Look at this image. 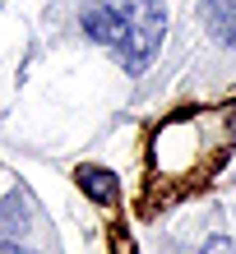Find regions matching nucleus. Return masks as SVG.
I'll use <instances>...</instances> for the list:
<instances>
[{"label": "nucleus", "mask_w": 236, "mask_h": 254, "mask_svg": "<svg viewBox=\"0 0 236 254\" xmlns=\"http://www.w3.org/2000/svg\"><path fill=\"white\" fill-rule=\"evenodd\" d=\"M0 254H28V250H19L14 241H0Z\"/></svg>", "instance_id": "nucleus-6"}, {"label": "nucleus", "mask_w": 236, "mask_h": 254, "mask_svg": "<svg viewBox=\"0 0 236 254\" xmlns=\"http://www.w3.org/2000/svg\"><path fill=\"white\" fill-rule=\"evenodd\" d=\"M28 227V199L23 194H5L0 199V236H19Z\"/></svg>", "instance_id": "nucleus-5"}, {"label": "nucleus", "mask_w": 236, "mask_h": 254, "mask_svg": "<svg viewBox=\"0 0 236 254\" xmlns=\"http://www.w3.org/2000/svg\"><path fill=\"white\" fill-rule=\"evenodd\" d=\"M125 14L121 42H116V56L130 74H139L144 65L153 61V51L162 47V33H167V9L157 0H116Z\"/></svg>", "instance_id": "nucleus-1"}, {"label": "nucleus", "mask_w": 236, "mask_h": 254, "mask_svg": "<svg viewBox=\"0 0 236 254\" xmlns=\"http://www.w3.org/2000/svg\"><path fill=\"white\" fill-rule=\"evenodd\" d=\"M204 23L223 47H236V0H204Z\"/></svg>", "instance_id": "nucleus-3"}, {"label": "nucleus", "mask_w": 236, "mask_h": 254, "mask_svg": "<svg viewBox=\"0 0 236 254\" xmlns=\"http://www.w3.org/2000/svg\"><path fill=\"white\" fill-rule=\"evenodd\" d=\"M79 185H83V194L88 199H97V203H111L116 199V176L107 171V167H79Z\"/></svg>", "instance_id": "nucleus-4"}, {"label": "nucleus", "mask_w": 236, "mask_h": 254, "mask_svg": "<svg viewBox=\"0 0 236 254\" xmlns=\"http://www.w3.org/2000/svg\"><path fill=\"white\" fill-rule=\"evenodd\" d=\"M79 23H83V33L93 37V42L116 47V42H121V28H125V14H121L116 0H93V5H83Z\"/></svg>", "instance_id": "nucleus-2"}]
</instances>
